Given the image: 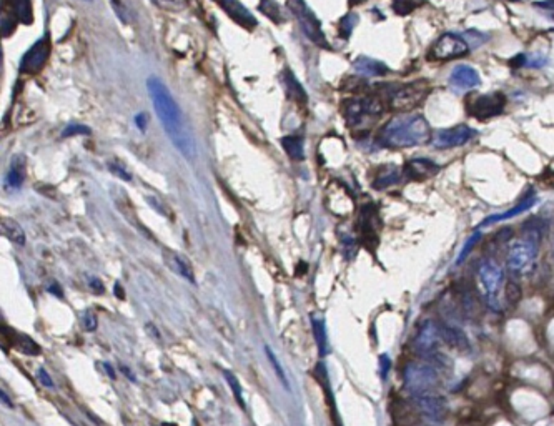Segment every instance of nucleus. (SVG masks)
Segmentation results:
<instances>
[{"label":"nucleus","instance_id":"f257e3e1","mask_svg":"<svg viewBox=\"0 0 554 426\" xmlns=\"http://www.w3.org/2000/svg\"><path fill=\"white\" fill-rule=\"evenodd\" d=\"M148 93L155 106V112L159 115L161 127L167 132V135L172 140L175 147L180 150L187 159H193L195 157V142L191 139L189 129H187L185 122H183L180 106L172 97V93L164 84L160 82L155 77H150L147 82Z\"/></svg>","mask_w":554,"mask_h":426},{"label":"nucleus","instance_id":"f03ea898","mask_svg":"<svg viewBox=\"0 0 554 426\" xmlns=\"http://www.w3.org/2000/svg\"><path fill=\"white\" fill-rule=\"evenodd\" d=\"M433 134L423 115L404 113L391 118L378 134V143L388 148H410L432 142Z\"/></svg>","mask_w":554,"mask_h":426},{"label":"nucleus","instance_id":"7ed1b4c3","mask_svg":"<svg viewBox=\"0 0 554 426\" xmlns=\"http://www.w3.org/2000/svg\"><path fill=\"white\" fill-rule=\"evenodd\" d=\"M440 383V373L432 363H410L404 368V388L415 398L436 393Z\"/></svg>","mask_w":554,"mask_h":426},{"label":"nucleus","instance_id":"20e7f679","mask_svg":"<svg viewBox=\"0 0 554 426\" xmlns=\"http://www.w3.org/2000/svg\"><path fill=\"white\" fill-rule=\"evenodd\" d=\"M538 250L539 244L521 237L514 244H511L508 255H506V267L514 276L530 274L538 258Z\"/></svg>","mask_w":554,"mask_h":426},{"label":"nucleus","instance_id":"39448f33","mask_svg":"<svg viewBox=\"0 0 554 426\" xmlns=\"http://www.w3.org/2000/svg\"><path fill=\"white\" fill-rule=\"evenodd\" d=\"M428 93L429 85L423 80L404 85H393V88L388 92V102H390L391 109L395 110H413L420 104H423Z\"/></svg>","mask_w":554,"mask_h":426},{"label":"nucleus","instance_id":"423d86ee","mask_svg":"<svg viewBox=\"0 0 554 426\" xmlns=\"http://www.w3.org/2000/svg\"><path fill=\"white\" fill-rule=\"evenodd\" d=\"M478 280L481 290H483L484 301L489 305V308L500 310L498 295H500V290L505 283V274H502L501 267L493 260H484L478 268Z\"/></svg>","mask_w":554,"mask_h":426},{"label":"nucleus","instance_id":"0eeeda50","mask_svg":"<svg viewBox=\"0 0 554 426\" xmlns=\"http://www.w3.org/2000/svg\"><path fill=\"white\" fill-rule=\"evenodd\" d=\"M287 7H288V10L295 15L298 24H300L301 31H303L305 36L308 37L313 44L322 47V49H330V45H328L326 37L322 31V25H319L317 15L310 10V7L306 6L305 0H288Z\"/></svg>","mask_w":554,"mask_h":426},{"label":"nucleus","instance_id":"6e6552de","mask_svg":"<svg viewBox=\"0 0 554 426\" xmlns=\"http://www.w3.org/2000/svg\"><path fill=\"white\" fill-rule=\"evenodd\" d=\"M506 106V95L502 92H491L483 93V95H476L470 99L466 104V110L471 117H475L476 120H489V118L498 117L505 112Z\"/></svg>","mask_w":554,"mask_h":426},{"label":"nucleus","instance_id":"1a4fd4ad","mask_svg":"<svg viewBox=\"0 0 554 426\" xmlns=\"http://www.w3.org/2000/svg\"><path fill=\"white\" fill-rule=\"evenodd\" d=\"M345 117L349 125L356 127L363 122L365 117H378L383 113L381 102L374 97H366V99H349L343 104Z\"/></svg>","mask_w":554,"mask_h":426},{"label":"nucleus","instance_id":"9d476101","mask_svg":"<svg viewBox=\"0 0 554 426\" xmlns=\"http://www.w3.org/2000/svg\"><path fill=\"white\" fill-rule=\"evenodd\" d=\"M468 50H470V45L466 44V40H463L456 33H445L432 47V57L434 61H453V58L466 55Z\"/></svg>","mask_w":554,"mask_h":426},{"label":"nucleus","instance_id":"9b49d317","mask_svg":"<svg viewBox=\"0 0 554 426\" xmlns=\"http://www.w3.org/2000/svg\"><path fill=\"white\" fill-rule=\"evenodd\" d=\"M416 410L425 420L436 425L443 423V421L448 418V403H446L445 396L438 393L418 396Z\"/></svg>","mask_w":554,"mask_h":426},{"label":"nucleus","instance_id":"f8f14e48","mask_svg":"<svg viewBox=\"0 0 554 426\" xmlns=\"http://www.w3.org/2000/svg\"><path fill=\"white\" fill-rule=\"evenodd\" d=\"M476 132L470 129L468 125H456L451 129H445L436 132L432 139V145L438 150H446V148L461 147V145L468 143L475 137Z\"/></svg>","mask_w":554,"mask_h":426},{"label":"nucleus","instance_id":"ddd939ff","mask_svg":"<svg viewBox=\"0 0 554 426\" xmlns=\"http://www.w3.org/2000/svg\"><path fill=\"white\" fill-rule=\"evenodd\" d=\"M49 55H50V42L49 37H44L40 38V40H37L35 44L25 52L22 62H20V70H22L24 74H31V75L37 74V72L44 69L45 62L49 61Z\"/></svg>","mask_w":554,"mask_h":426},{"label":"nucleus","instance_id":"4468645a","mask_svg":"<svg viewBox=\"0 0 554 426\" xmlns=\"http://www.w3.org/2000/svg\"><path fill=\"white\" fill-rule=\"evenodd\" d=\"M441 342V335H440V326H436V323L428 320L425 322L423 325L420 326L418 330L415 345L416 350L421 356L428 355V353L438 352V345Z\"/></svg>","mask_w":554,"mask_h":426},{"label":"nucleus","instance_id":"2eb2a0df","mask_svg":"<svg viewBox=\"0 0 554 426\" xmlns=\"http://www.w3.org/2000/svg\"><path fill=\"white\" fill-rule=\"evenodd\" d=\"M161 255H164L165 265H167L170 270L173 271V274L183 276L187 282L195 283L193 268H191L189 258H187L185 255L178 253V251H173L170 248H165L164 251H161Z\"/></svg>","mask_w":554,"mask_h":426},{"label":"nucleus","instance_id":"dca6fc26","mask_svg":"<svg viewBox=\"0 0 554 426\" xmlns=\"http://www.w3.org/2000/svg\"><path fill=\"white\" fill-rule=\"evenodd\" d=\"M481 84L478 72L470 65L454 67L450 75V85L456 90H471Z\"/></svg>","mask_w":554,"mask_h":426},{"label":"nucleus","instance_id":"f3484780","mask_svg":"<svg viewBox=\"0 0 554 426\" xmlns=\"http://www.w3.org/2000/svg\"><path fill=\"white\" fill-rule=\"evenodd\" d=\"M438 172H440V167L428 159H413L404 165V175L416 182H423L426 178L436 175Z\"/></svg>","mask_w":554,"mask_h":426},{"label":"nucleus","instance_id":"a211bd4d","mask_svg":"<svg viewBox=\"0 0 554 426\" xmlns=\"http://www.w3.org/2000/svg\"><path fill=\"white\" fill-rule=\"evenodd\" d=\"M220 6L227 12L230 19H233L238 25L245 29H253L257 25V19L246 7H243L238 0H220Z\"/></svg>","mask_w":554,"mask_h":426},{"label":"nucleus","instance_id":"6ab92c4d","mask_svg":"<svg viewBox=\"0 0 554 426\" xmlns=\"http://www.w3.org/2000/svg\"><path fill=\"white\" fill-rule=\"evenodd\" d=\"M440 335H441V342L445 345H448L450 348L458 352H468L470 350V340L468 336L464 335L463 330L456 326H440Z\"/></svg>","mask_w":554,"mask_h":426},{"label":"nucleus","instance_id":"aec40b11","mask_svg":"<svg viewBox=\"0 0 554 426\" xmlns=\"http://www.w3.org/2000/svg\"><path fill=\"white\" fill-rule=\"evenodd\" d=\"M353 67H355L358 74L365 77H381L390 72V69H388L385 63L374 61V58L370 57H358L355 63H353Z\"/></svg>","mask_w":554,"mask_h":426},{"label":"nucleus","instance_id":"412c9836","mask_svg":"<svg viewBox=\"0 0 554 426\" xmlns=\"http://www.w3.org/2000/svg\"><path fill=\"white\" fill-rule=\"evenodd\" d=\"M281 82L285 85V90H287V95L290 99H293L296 104H306V92L305 88L301 87L300 82L296 80V77L292 74L290 70H283L281 74Z\"/></svg>","mask_w":554,"mask_h":426},{"label":"nucleus","instance_id":"4be33fe9","mask_svg":"<svg viewBox=\"0 0 554 426\" xmlns=\"http://www.w3.org/2000/svg\"><path fill=\"white\" fill-rule=\"evenodd\" d=\"M0 232H2V235L8 238L12 244H15L19 246L25 245V233H24L22 227H20L15 220L3 219L2 221H0Z\"/></svg>","mask_w":554,"mask_h":426},{"label":"nucleus","instance_id":"5701e85b","mask_svg":"<svg viewBox=\"0 0 554 426\" xmlns=\"http://www.w3.org/2000/svg\"><path fill=\"white\" fill-rule=\"evenodd\" d=\"M12 342H14V347L17 348V350H19L20 353H24V355L38 356L42 353V348L38 347V343L33 342L31 336L25 335V333H14Z\"/></svg>","mask_w":554,"mask_h":426},{"label":"nucleus","instance_id":"b1692460","mask_svg":"<svg viewBox=\"0 0 554 426\" xmlns=\"http://www.w3.org/2000/svg\"><path fill=\"white\" fill-rule=\"evenodd\" d=\"M544 232H546V225L541 219H530L526 223L523 225V237L530 238V240L536 242L541 245Z\"/></svg>","mask_w":554,"mask_h":426},{"label":"nucleus","instance_id":"393cba45","mask_svg":"<svg viewBox=\"0 0 554 426\" xmlns=\"http://www.w3.org/2000/svg\"><path fill=\"white\" fill-rule=\"evenodd\" d=\"M283 143L285 152L288 153V157L292 160H303L305 159V150H303V140L296 135H290V137H285L281 140Z\"/></svg>","mask_w":554,"mask_h":426},{"label":"nucleus","instance_id":"a878e982","mask_svg":"<svg viewBox=\"0 0 554 426\" xmlns=\"http://www.w3.org/2000/svg\"><path fill=\"white\" fill-rule=\"evenodd\" d=\"M312 326H313V336H315V340H317V347H318L319 355L325 356V355H328V342H326V330H325V325H323V320L312 317Z\"/></svg>","mask_w":554,"mask_h":426},{"label":"nucleus","instance_id":"bb28decb","mask_svg":"<svg viewBox=\"0 0 554 426\" xmlns=\"http://www.w3.org/2000/svg\"><path fill=\"white\" fill-rule=\"evenodd\" d=\"M399 178H402V175H399V170L393 165V167H388L386 170H383L380 175H378L377 180H374L373 185H374V189L383 190V189H388V187L395 185V183H398Z\"/></svg>","mask_w":554,"mask_h":426},{"label":"nucleus","instance_id":"cd10ccee","mask_svg":"<svg viewBox=\"0 0 554 426\" xmlns=\"http://www.w3.org/2000/svg\"><path fill=\"white\" fill-rule=\"evenodd\" d=\"M14 14L20 24L31 25L33 22L31 0H14Z\"/></svg>","mask_w":554,"mask_h":426},{"label":"nucleus","instance_id":"c85d7f7f","mask_svg":"<svg viewBox=\"0 0 554 426\" xmlns=\"http://www.w3.org/2000/svg\"><path fill=\"white\" fill-rule=\"evenodd\" d=\"M22 159H15L12 161L10 168L7 173V185L10 189H20L24 183V164L20 161Z\"/></svg>","mask_w":554,"mask_h":426},{"label":"nucleus","instance_id":"c756f323","mask_svg":"<svg viewBox=\"0 0 554 426\" xmlns=\"http://www.w3.org/2000/svg\"><path fill=\"white\" fill-rule=\"evenodd\" d=\"M258 8L268 17V19L274 20L275 24H283L285 22L283 12H281V8L278 7V3L274 2V0H262V2H260Z\"/></svg>","mask_w":554,"mask_h":426},{"label":"nucleus","instance_id":"7c9ffc66","mask_svg":"<svg viewBox=\"0 0 554 426\" xmlns=\"http://www.w3.org/2000/svg\"><path fill=\"white\" fill-rule=\"evenodd\" d=\"M531 205H535V198H528V200H524V202L519 203V205H518L516 208H513V210H509V212L502 213V215L491 216V219H488V220H486L483 225H489V223H493V221H500V220L511 219V216H516V215H519V213H523L524 210H528V208H530Z\"/></svg>","mask_w":554,"mask_h":426},{"label":"nucleus","instance_id":"2f4dec72","mask_svg":"<svg viewBox=\"0 0 554 426\" xmlns=\"http://www.w3.org/2000/svg\"><path fill=\"white\" fill-rule=\"evenodd\" d=\"M223 374H225V380H227L230 388H232V391H233V395H235L237 402L240 403V407L245 410V402H243V390H242L240 381H238V378L232 372H230V370H223Z\"/></svg>","mask_w":554,"mask_h":426},{"label":"nucleus","instance_id":"473e14b6","mask_svg":"<svg viewBox=\"0 0 554 426\" xmlns=\"http://www.w3.org/2000/svg\"><path fill=\"white\" fill-rule=\"evenodd\" d=\"M505 298L508 300L509 305H518L519 300L523 298L521 287L516 282H508L505 285Z\"/></svg>","mask_w":554,"mask_h":426},{"label":"nucleus","instance_id":"72a5a7b5","mask_svg":"<svg viewBox=\"0 0 554 426\" xmlns=\"http://www.w3.org/2000/svg\"><path fill=\"white\" fill-rule=\"evenodd\" d=\"M265 352H267V356H268V360H270V363H271V366H274V370H275V373H276V377L280 378V381H281V385L285 386V388L287 390H290V385H288V380H287V377H285V372H283V368H281V365H280V361H278V358H276V355L274 352H271V348L270 347H265Z\"/></svg>","mask_w":554,"mask_h":426},{"label":"nucleus","instance_id":"f704fd0d","mask_svg":"<svg viewBox=\"0 0 554 426\" xmlns=\"http://www.w3.org/2000/svg\"><path fill=\"white\" fill-rule=\"evenodd\" d=\"M418 7L416 0H393L391 8L395 10V14L398 15H408Z\"/></svg>","mask_w":554,"mask_h":426},{"label":"nucleus","instance_id":"c9c22d12","mask_svg":"<svg viewBox=\"0 0 554 426\" xmlns=\"http://www.w3.org/2000/svg\"><path fill=\"white\" fill-rule=\"evenodd\" d=\"M356 22H358V17L356 15H353V14L345 15L343 19L340 20V33H342L345 38H348L349 33L353 32V27H355Z\"/></svg>","mask_w":554,"mask_h":426},{"label":"nucleus","instance_id":"e433bc0d","mask_svg":"<svg viewBox=\"0 0 554 426\" xmlns=\"http://www.w3.org/2000/svg\"><path fill=\"white\" fill-rule=\"evenodd\" d=\"M152 3L165 10H183L187 7V0H152Z\"/></svg>","mask_w":554,"mask_h":426},{"label":"nucleus","instance_id":"4c0bfd02","mask_svg":"<svg viewBox=\"0 0 554 426\" xmlns=\"http://www.w3.org/2000/svg\"><path fill=\"white\" fill-rule=\"evenodd\" d=\"M88 134H90V129H88V127L74 123V125H69L65 130H63L62 137H72V135H88Z\"/></svg>","mask_w":554,"mask_h":426},{"label":"nucleus","instance_id":"58836bf2","mask_svg":"<svg viewBox=\"0 0 554 426\" xmlns=\"http://www.w3.org/2000/svg\"><path fill=\"white\" fill-rule=\"evenodd\" d=\"M82 325H84V328L87 331H95L97 330V317H95V313L92 312V310H87V312H84Z\"/></svg>","mask_w":554,"mask_h":426},{"label":"nucleus","instance_id":"ea45409f","mask_svg":"<svg viewBox=\"0 0 554 426\" xmlns=\"http://www.w3.org/2000/svg\"><path fill=\"white\" fill-rule=\"evenodd\" d=\"M480 237H481V235H480V233H475V237H471V238H470V240H468V242H466V245H464V248L461 250V253H459V257H458V265H459V263H463V262H464V258H466V257H468V253H470V251H471V248H473V246H475L476 244H478V240H480Z\"/></svg>","mask_w":554,"mask_h":426},{"label":"nucleus","instance_id":"a19ab883","mask_svg":"<svg viewBox=\"0 0 554 426\" xmlns=\"http://www.w3.org/2000/svg\"><path fill=\"white\" fill-rule=\"evenodd\" d=\"M14 27H15V22L12 20V15L10 14H3L2 15V36L3 37H8L12 32H14Z\"/></svg>","mask_w":554,"mask_h":426},{"label":"nucleus","instance_id":"79ce46f5","mask_svg":"<svg viewBox=\"0 0 554 426\" xmlns=\"http://www.w3.org/2000/svg\"><path fill=\"white\" fill-rule=\"evenodd\" d=\"M109 168H110V172L115 173V175H117V177H120L122 180H125V182H130V180H132L130 173L127 172L125 168H122L120 165H117V164H110V165H109Z\"/></svg>","mask_w":554,"mask_h":426},{"label":"nucleus","instance_id":"37998d69","mask_svg":"<svg viewBox=\"0 0 554 426\" xmlns=\"http://www.w3.org/2000/svg\"><path fill=\"white\" fill-rule=\"evenodd\" d=\"M37 374H38V380H40L42 385L47 386V388H54L52 378H50V374L47 373V370H45V368H38Z\"/></svg>","mask_w":554,"mask_h":426},{"label":"nucleus","instance_id":"c03bdc74","mask_svg":"<svg viewBox=\"0 0 554 426\" xmlns=\"http://www.w3.org/2000/svg\"><path fill=\"white\" fill-rule=\"evenodd\" d=\"M509 65L513 67V69H521V67H524V65H528V57L524 54H519V55H516V57L514 58H511L509 61Z\"/></svg>","mask_w":554,"mask_h":426},{"label":"nucleus","instance_id":"a18cd8bd","mask_svg":"<svg viewBox=\"0 0 554 426\" xmlns=\"http://www.w3.org/2000/svg\"><path fill=\"white\" fill-rule=\"evenodd\" d=\"M90 290L93 293H104V285L99 278H90Z\"/></svg>","mask_w":554,"mask_h":426},{"label":"nucleus","instance_id":"49530a36","mask_svg":"<svg viewBox=\"0 0 554 426\" xmlns=\"http://www.w3.org/2000/svg\"><path fill=\"white\" fill-rule=\"evenodd\" d=\"M47 292H50V293H54L55 297H63V292H62V288H61V285L58 283H55V282H52L49 285V287H47Z\"/></svg>","mask_w":554,"mask_h":426},{"label":"nucleus","instance_id":"de8ad7c7","mask_svg":"<svg viewBox=\"0 0 554 426\" xmlns=\"http://www.w3.org/2000/svg\"><path fill=\"white\" fill-rule=\"evenodd\" d=\"M137 125L140 130H145V125H147V115H138L137 117Z\"/></svg>","mask_w":554,"mask_h":426},{"label":"nucleus","instance_id":"09e8293b","mask_svg":"<svg viewBox=\"0 0 554 426\" xmlns=\"http://www.w3.org/2000/svg\"><path fill=\"white\" fill-rule=\"evenodd\" d=\"M104 370L106 372V374L110 377V380H115V372L112 370V366H110L109 363H104Z\"/></svg>","mask_w":554,"mask_h":426},{"label":"nucleus","instance_id":"8fccbe9b","mask_svg":"<svg viewBox=\"0 0 554 426\" xmlns=\"http://www.w3.org/2000/svg\"><path fill=\"white\" fill-rule=\"evenodd\" d=\"M536 6L543 7V8H554V0H548V2H538Z\"/></svg>","mask_w":554,"mask_h":426},{"label":"nucleus","instance_id":"3c124183","mask_svg":"<svg viewBox=\"0 0 554 426\" xmlns=\"http://www.w3.org/2000/svg\"><path fill=\"white\" fill-rule=\"evenodd\" d=\"M381 361H383V365H381V368H383V377H386L388 365H390V361H388V358H386V356H381Z\"/></svg>","mask_w":554,"mask_h":426},{"label":"nucleus","instance_id":"603ef678","mask_svg":"<svg viewBox=\"0 0 554 426\" xmlns=\"http://www.w3.org/2000/svg\"><path fill=\"white\" fill-rule=\"evenodd\" d=\"M115 293H117V297L120 298V300H123V293H122V287H120V283H115Z\"/></svg>","mask_w":554,"mask_h":426},{"label":"nucleus","instance_id":"864d4df0","mask_svg":"<svg viewBox=\"0 0 554 426\" xmlns=\"http://www.w3.org/2000/svg\"><path fill=\"white\" fill-rule=\"evenodd\" d=\"M0 396H2V402L6 403L8 408H12V402H10V400H8V396L6 395V391H2V393H0Z\"/></svg>","mask_w":554,"mask_h":426},{"label":"nucleus","instance_id":"5fc2aeb1","mask_svg":"<svg viewBox=\"0 0 554 426\" xmlns=\"http://www.w3.org/2000/svg\"><path fill=\"white\" fill-rule=\"evenodd\" d=\"M365 0H349V6H358V3H363Z\"/></svg>","mask_w":554,"mask_h":426},{"label":"nucleus","instance_id":"6e6d98bb","mask_svg":"<svg viewBox=\"0 0 554 426\" xmlns=\"http://www.w3.org/2000/svg\"><path fill=\"white\" fill-rule=\"evenodd\" d=\"M508 2H518V0H508Z\"/></svg>","mask_w":554,"mask_h":426},{"label":"nucleus","instance_id":"4d7b16f0","mask_svg":"<svg viewBox=\"0 0 554 426\" xmlns=\"http://www.w3.org/2000/svg\"><path fill=\"white\" fill-rule=\"evenodd\" d=\"M553 257H554V246H553Z\"/></svg>","mask_w":554,"mask_h":426}]
</instances>
